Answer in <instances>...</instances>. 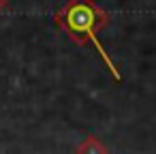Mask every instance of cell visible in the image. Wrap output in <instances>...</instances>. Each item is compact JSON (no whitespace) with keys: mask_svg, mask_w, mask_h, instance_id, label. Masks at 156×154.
Masks as SVG:
<instances>
[{"mask_svg":"<svg viewBox=\"0 0 156 154\" xmlns=\"http://www.w3.org/2000/svg\"><path fill=\"white\" fill-rule=\"evenodd\" d=\"M109 22H111V15L105 9H101L94 0H69L54 15V24L58 28H62L75 45H79V47L94 45V49L107 64V71L113 75L115 81H120L122 75H120L118 66L113 64V60L109 58V54L105 52V47L98 41V32L103 28H107Z\"/></svg>","mask_w":156,"mask_h":154,"instance_id":"cell-1","label":"cell"},{"mask_svg":"<svg viewBox=\"0 0 156 154\" xmlns=\"http://www.w3.org/2000/svg\"><path fill=\"white\" fill-rule=\"evenodd\" d=\"M77 152L79 154H88V152L90 154H105L107 152V145H103L96 135H90V137H86V141L81 145H77Z\"/></svg>","mask_w":156,"mask_h":154,"instance_id":"cell-2","label":"cell"},{"mask_svg":"<svg viewBox=\"0 0 156 154\" xmlns=\"http://www.w3.org/2000/svg\"><path fill=\"white\" fill-rule=\"evenodd\" d=\"M7 5H9V0H0V13L7 9Z\"/></svg>","mask_w":156,"mask_h":154,"instance_id":"cell-3","label":"cell"}]
</instances>
